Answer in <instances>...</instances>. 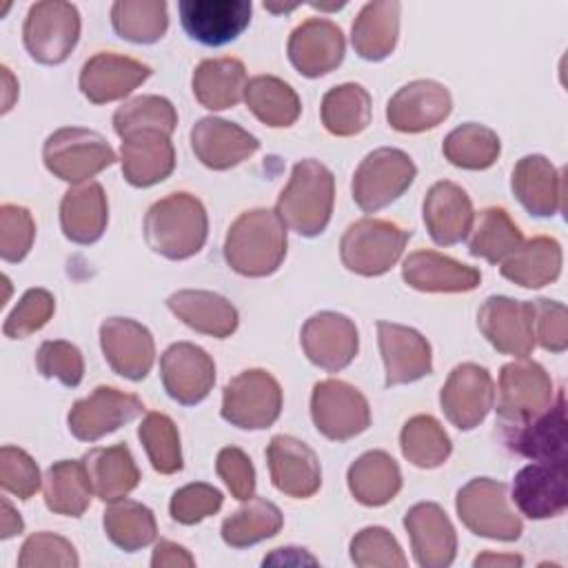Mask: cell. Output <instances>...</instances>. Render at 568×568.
<instances>
[{
	"label": "cell",
	"mask_w": 568,
	"mask_h": 568,
	"mask_svg": "<svg viewBox=\"0 0 568 568\" xmlns=\"http://www.w3.org/2000/svg\"><path fill=\"white\" fill-rule=\"evenodd\" d=\"M286 244V224L277 211L251 209L229 226L224 260L244 277H266L282 266Z\"/></svg>",
	"instance_id": "cell-1"
},
{
	"label": "cell",
	"mask_w": 568,
	"mask_h": 568,
	"mask_svg": "<svg viewBox=\"0 0 568 568\" xmlns=\"http://www.w3.org/2000/svg\"><path fill=\"white\" fill-rule=\"evenodd\" d=\"M206 235V209L195 195L184 191L153 202L144 215V242L166 260L193 257L202 251Z\"/></svg>",
	"instance_id": "cell-2"
},
{
	"label": "cell",
	"mask_w": 568,
	"mask_h": 568,
	"mask_svg": "<svg viewBox=\"0 0 568 568\" xmlns=\"http://www.w3.org/2000/svg\"><path fill=\"white\" fill-rule=\"evenodd\" d=\"M333 204L335 178L331 169L320 160L306 158L293 166L275 211L291 231L304 237H315L328 226Z\"/></svg>",
	"instance_id": "cell-3"
},
{
	"label": "cell",
	"mask_w": 568,
	"mask_h": 568,
	"mask_svg": "<svg viewBox=\"0 0 568 568\" xmlns=\"http://www.w3.org/2000/svg\"><path fill=\"white\" fill-rule=\"evenodd\" d=\"M410 231L402 229L395 222L377 220V217H362L342 235L339 242V257L342 264L364 277H377L388 273L397 260L402 257Z\"/></svg>",
	"instance_id": "cell-4"
},
{
	"label": "cell",
	"mask_w": 568,
	"mask_h": 568,
	"mask_svg": "<svg viewBox=\"0 0 568 568\" xmlns=\"http://www.w3.org/2000/svg\"><path fill=\"white\" fill-rule=\"evenodd\" d=\"M42 160L49 173L69 184H82L111 166L118 158L106 138L82 126H62L53 131L42 146Z\"/></svg>",
	"instance_id": "cell-5"
},
{
	"label": "cell",
	"mask_w": 568,
	"mask_h": 568,
	"mask_svg": "<svg viewBox=\"0 0 568 568\" xmlns=\"http://www.w3.org/2000/svg\"><path fill=\"white\" fill-rule=\"evenodd\" d=\"M457 517L477 537L515 541L521 537V519L508 506V486L490 477H475L457 490Z\"/></svg>",
	"instance_id": "cell-6"
},
{
	"label": "cell",
	"mask_w": 568,
	"mask_h": 568,
	"mask_svg": "<svg viewBox=\"0 0 568 568\" xmlns=\"http://www.w3.org/2000/svg\"><path fill=\"white\" fill-rule=\"evenodd\" d=\"M555 386L546 368L528 357L504 364L497 384L499 426H517L546 413L555 402Z\"/></svg>",
	"instance_id": "cell-7"
},
{
	"label": "cell",
	"mask_w": 568,
	"mask_h": 568,
	"mask_svg": "<svg viewBox=\"0 0 568 568\" xmlns=\"http://www.w3.org/2000/svg\"><path fill=\"white\" fill-rule=\"evenodd\" d=\"M417 175L408 153L393 146L371 151L353 175V200L364 213H377L399 200Z\"/></svg>",
	"instance_id": "cell-8"
},
{
	"label": "cell",
	"mask_w": 568,
	"mask_h": 568,
	"mask_svg": "<svg viewBox=\"0 0 568 568\" xmlns=\"http://www.w3.org/2000/svg\"><path fill=\"white\" fill-rule=\"evenodd\" d=\"M80 38L78 7L64 0H42L29 7L22 40L29 55L40 64H62Z\"/></svg>",
	"instance_id": "cell-9"
},
{
	"label": "cell",
	"mask_w": 568,
	"mask_h": 568,
	"mask_svg": "<svg viewBox=\"0 0 568 568\" xmlns=\"http://www.w3.org/2000/svg\"><path fill=\"white\" fill-rule=\"evenodd\" d=\"M282 413V386L264 368H248L235 375L222 393L220 415L231 426L262 430L277 422Z\"/></svg>",
	"instance_id": "cell-10"
},
{
	"label": "cell",
	"mask_w": 568,
	"mask_h": 568,
	"mask_svg": "<svg viewBox=\"0 0 568 568\" xmlns=\"http://www.w3.org/2000/svg\"><path fill=\"white\" fill-rule=\"evenodd\" d=\"M311 419L326 439L346 442L371 426V406L348 382L322 379L311 393Z\"/></svg>",
	"instance_id": "cell-11"
},
{
	"label": "cell",
	"mask_w": 568,
	"mask_h": 568,
	"mask_svg": "<svg viewBox=\"0 0 568 568\" xmlns=\"http://www.w3.org/2000/svg\"><path fill=\"white\" fill-rule=\"evenodd\" d=\"M439 404L455 428H477L495 404V384L490 373L473 362L457 364L442 386Z\"/></svg>",
	"instance_id": "cell-12"
},
{
	"label": "cell",
	"mask_w": 568,
	"mask_h": 568,
	"mask_svg": "<svg viewBox=\"0 0 568 568\" xmlns=\"http://www.w3.org/2000/svg\"><path fill=\"white\" fill-rule=\"evenodd\" d=\"M144 413V404L133 393H122L113 386H98L84 399H78L69 415L67 424L75 439L98 442L104 435L122 428Z\"/></svg>",
	"instance_id": "cell-13"
},
{
	"label": "cell",
	"mask_w": 568,
	"mask_h": 568,
	"mask_svg": "<svg viewBox=\"0 0 568 568\" xmlns=\"http://www.w3.org/2000/svg\"><path fill=\"white\" fill-rule=\"evenodd\" d=\"M300 344L311 364L337 373L355 359L359 333L351 317L335 311H320L304 322Z\"/></svg>",
	"instance_id": "cell-14"
},
{
	"label": "cell",
	"mask_w": 568,
	"mask_h": 568,
	"mask_svg": "<svg viewBox=\"0 0 568 568\" xmlns=\"http://www.w3.org/2000/svg\"><path fill=\"white\" fill-rule=\"evenodd\" d=\"M477 326L488 344L504 355L528 357L535 348L530 302L490 295L477 313Z\"/></svg>",
	"instance_id": "cell-15"
},
{
	"label": "cell",
	"mask_w": 568,
	"mask_h": 568,
	"mask_svg": "<svg viewBox=\"0 0 568 568\" xmlns=\"http://www.w3.org/2000/svg\"><path fill=\"white\" fill-rule=\"evenodd\" d=\"M160 377L173 402L195 406L209 397L215 384V362L204 348L191 342H175L160 357Z\"/></svg>",
	"instance_id": "cell-16"
},
{
	"label": "cell",
	"mask_w": 568,
	"mask_h": 568,
	"mask_svg": "<svg viewBox=\"0 0 568 568\" xmlns=\"http://www.w3.org/2000/svg\"><path fill=\"white\" fill-rule=\"evenodd\" d=\"M100 346L111 371L124 379L140 382L155 362L151 331L131 317H109L100 324Z\"/></svg>",
	"instance_id": "cell-17"
},
{
	"label": "cell",
	"mask_w": 568,
	"mask_h": 568,
	"mask_svg": "<svg viewBox=\"0 0 568 568\" xmlns=\"http://www.w3.org/2000/svg\"><path fill=\"white\" fill-rule=\"evenodd\" d=\"M186 36L204 47L233 42L251 22L248 0H182L178 4Z\"/></svg>",
	"instance_id": "cell-18"
},
{
	"label": "cell",
	"mask_w": 568,
	"mask_h": 568,
	"mask_svg": "<svg viewBox=\"0 0 568 568\" xmlns=\"http://www.w3.org/2000/svg\"><path fill=\"white\" fill-rule=\"evenodd\" d=\"M286 53L297 73L304 78H322L342 64L346 40L335 22L308 18L291 31Z\"/></svg>",
	"instance_id": "cell-19"
},
{
	"label": "cell",
	"mask_w": 568,
	"mask_h": 568,
	"mask_svg": "<svg viewBox=\"0 0 568 568\" xmlns=\"http://www.w3.org/2000/svg\"><path fill=\"white\" fill-rule=\"evenodd\" d=\"M453 111L450 91L435 80H413L395 91L386 104L390 129L422 133L442 124Z\"/></svg>",
	"instance_id": "cell-20"
},
{
	"label": "cell",
	"mask_w": 568,
	"mask_h": 568,
	"mask_svg": "<svg viewBox=\"0 0 568 568\" xmlns=\"http://www.w3.org/2000/svg\"><path fill=\"white\" fill-rule=\"evenodd\" d=\"M377 344L384 359V386L410 384L433 371V351L428 339L404 324L377 322Z\"/></svg>",
	"instance_id": "cell-21"
},
{
	"label": "cell",
	"mask_w": 568,
	"mask_h": 568,
	"mask_svg": "<svg viewBox=\"0 0 568 568\" xmlns=\"http://www.w3.org/2000/svg\"><path fill=\"white\" fill-rule=\"evenodd\" d=\"M273 486L293 499H308L322 486V468L315 450L291 435H275L266 446Z\"/></svg>",
	"instance_id": "cell-22"
},
{
	"label": "cell",
	"mask_w": 568,
	"mask_h": 568,
	"mask_svg": "<svg viewBox=\"0 0 568 568\" xmlns=\"http://www.w3.org/2000/svg\"><path fill=\"white\" fill-rule=\"evenodd\" d=\"M504 444L532 462H566V395L557 390L552 406L535 419L501 426Z\"/></svg>",
	"instance_id": "cell-23"
},
{
	"label": "cell",
	"mask_w": 568,
	"mask_h": 568,
	"mask_svg": "<svg viewBox=\"0 0 568 568\" xmlns=\"http://www.w3.org/2000/svg\"><path fill=\"white\" fill-rule=\"evenodd\" d=\"M513 501L528 519H550L566 510V462H532L513 479Z\"/></svg>",
	"instance_id": "cell-24"
},
{
	"label": "cell",
	"mask_w": 568,
	"mask_h": 568,
	"mask_svg": "<svg viewBox=\"0 0 568 568\" xmlns=\"http://www.w3.org/2000/svg\"><path fill=\"white\" fill-rule=\"evenodd\" d=\"M151 67L113 51H100L91 55L80 69V91L91 104H106L126 98L149 75Z\"/></svg>",
	"instance_id": "cell-25"
},
{
	"label": "cell",
	"mask_w": 568,
	"mask_h": 568,
	"mask_svg": "<svg viewBox=\"0 0 568 568\" xmlns=\"http://www.w3.org/2000/svg\"><path fill=\"white\" fill-rule=\"evenodd\" d=\"M415 561L422 568H446L457 555V532L446 510L435 501H419L404 515Z\"/></svg>",
	"instance_id": "cell-26"
},
{
	"label": "cell",
	"mask_w": 568,
	"mask_h": 568,
	"mask_svg": "<svg viewBox=\"0 0 568 568\" xmlns=\"http://www.w3.org/2000/svg\"><path fill=\"white\" fill-rule=\"evenodd\" d=\"M191 149L206 169L226 171L248 160L260 149V142L235 122L202 118L191 129Z\"/></svg>",
	"instance_id": "cell-27"
},
{
	"label": "cell",
	"mask_w": 568,
	"mask_h": 568,
	"mask_svg": "<svg viewBox=\"0 0 568 568\" xmlns=\"http://www.w3.org/2000/svg\"><path fill=\"white\" fill-rule=\"evenodd\" d=\"M120 162L124 180L135 189H146L166 180L175 169L171 135L149 129L122 138Z\"/></svg>",
	"instance_id": "cell-28"
},
{
	"label": "cell",
	"mask_w": 568,
	"mask_h": 568,
	"mask_svg": "<svg viewBox=\"0 0 568 568\" xmlns=\"http://www.w3.org/2000/svg\"><path fill=\"white\" fill-rule=\"evenodd\" d=\"M422 215L428 235L437 246H453L468 237L475 220L468 193L448 180L435 182L422 204Z\"/></svg>",
	"instance_id": "cell-29"
},
{
	"label": "cell",
	"mask_w": 568,
	"mask_h": 568,
	"mask_svg": "<svg viewBox=\"0 0 568 568\" xmlns=\"http://www.w3.org/2000/svg\"><path fill=\"white\" fill-rule=\"evenodd\" d=\"M510 189L519 204L535 217H552L564 206L561 173L546 155H524L513 169Z\"/></svg>",
	"instance_id": "cell-30"
},
{
	"label": "cell",
	"mask_w": 568,
	"mask_h": 568,
	"mask_svg": "<svg viewBox=\"0 0 568 568\" xmlns=\"http://www.w3.org/2000/svg\"><path fill=\"white\" fill-rule=\"evenodd\" d=\"M404 282L422 293H468L481 282L475 266L462 264L437 251H415L402 264Z\"/></svg>",
	"instance_id": "cell-31"
},
{
	"label": "cell",
	"mask_w": 568,
	"mask_h": 568,
	"mask_svg": "<svg viewBox=\"0 0 568 568\" xmlns=\"http://www.w3.org/2000/svg\"><path fill=\"white\" fill-rule=\"evenodd\" d=\"M169 311L189 328L202 335L224 339L235 333L240 324L237 308L213 291L202 288H182L166 297Z\"/></svg>",
	"instance_id": "cell-32"
},
{
	"label": "cell",
	"mask_w": 568,
	"mask_h": 568,
	"mask_svg": "<svg viewBox=\"0 0 568 568\" xmlns=\"http://www.w3.org/2000/svg\"><path fill=\"white\" fill-rule=\"evenodd\" d=\"M109 222V202L100 182H82L71 186L60 202V226L69 242H98Z\"/></svg>",
	"instance_id": "cell-33"
},
{
	"label": "cell",
	"mask_w": 568,
	"mask_h": 568,
	"mask_svg": "<svg viewBox=\"0 0 568 568\" xmlns=\"http://www.w3.org/2000/svg\"><path fill=\"white\" fill-rule=\"evenodd\" d=\"M399 11L402 4L397 0H375L362 7L351 27V44L359 58L379 62L395 51L399 38Z\"/></svg>",
	"instance_id": "cell-34"
},
{
	"label": "cell",
	"mask_w": 568,
	"mask_h": 568,
	"mask_svg": "<svg viewBox=\"0 0 568 568\" xmlns=\"http://www.w3.org/2000/svg\"><path fill=\"white\" fill-rule=\"evenodd\" d=\"M561 244L555 237H532L499 262L501 277L524 288H541L552 284L561 273Z\"/></svg>",
	"instance_id": "cell-35"
},
{
	"label": "cell",
	"mask_w": 568,
	"mask_h": 568,
	"mask_svg": "<svg viewBox=\"0 0 568 568\" xmlns=\"http://www.w3.org/2000/svg\"><path fill=\"white\" fill-rule=\"evenodd\" d=\"M246 69L237 58L202 60L191 78L195 100L211 111H224L244 100Z\"/></svg>",
	"instance_id": "cell-36"
},
{
	"label": "cell",
	"mask_w": 568,
	"mask_h": 568,
	"mask_svg": "<svg viewBox=\"0 0 568 568\" xmlns=\"http://www.w3.org/2000/svg\"><path fill=\"white\" fill-rule=\"evenodd\" d=\"M84 468L89 473L93 495L102 501H115L126 497L140 484L138 464L124 444L91 448L84 457Z\"/></svg>",
	"instance_id": "cell-37"
},
{
	"label": "cell",
	"mask_w": 568,
	"mask_h": 568,
	"mask_svg": "<svg viewBox=\"0 0 568 568\" xmlns=\"http://www.w3.org/2000/svg\"><path fill=\"white\" fill-rule=\"evenodd\" d=\"M346 479L351 495L371 508L388 504L402 488V470L384 450H368L359 455L348 466Z\"/></svg>",
	"instance_id": "cell-38"
},
{
	"label": "cell",
	"mask_w": 568,
	"mask_h": 568,
	"mask_svg": "<svg viewBox=\"0 0 568 568\" xmlns=\"http://www.w3.org/2000/svg\"><path fill=\"white\" fill-rule=\"evenodd\" d=\"M44 504L51 513L64 517H80L93 497V486L84 462L60 459L47 468L42 477Z\"/></svg>",
	"instance_id": "cell-39"
},
{
	"label": "cell",
	"mask_w": 568,
	"mask_h": 568,
	"mask_svg": "<svg viewBox=\"0 0 568 568\" xmlns=\"http://www.w3.org/2000/svg\"><path fill=\"white\" fill-rule=\"evenodd\" d=\"M244 102L248 111L271 129L295 124L302 113V102L295 89L275 75H255L246 82Z\"/></svg>",
	"instance_id": "cell-40"
},
{
	"label": "cell",
	"mask_w": 568,
	"mask_h": 568,
	"mask_svg": "<svg viewBox=\"0 0 568 568\" xmlns=\"http://www.w3.org/2000/svg\"><path fill=\"white\" fill-rule=\"evenodd\" d=\"M320 115L331 135L351 138L371 124L373 102L362 84L344 82L324 93Z\"/></svg>",
	"instance_id": "cell-41"
},
{
	"label": "cell",
	"mask_w": 568,
	"mask_h": 568,
	"mask_svg": "<svg viewBox=\"0 0 568 568\" xmlns=\"http://www.w3.org/2000/svg\"><path fill=\"white\" fill-rule=\"evenodd\" d=\"M524 242L519 226L510 220L506 209L488 206L479 211L468 231V253L490 264L504 262Z\"/></svg>",
	"instance_id": "cell-42"
},
{
	"label": "cell",
	"mask_w": 568,
	"mask_h": 568,
	"mask_svg": "<svg viewBox=\"0 0 568 568\" xmlns=\"http://www.w3.org/2000/svg\"><path fill=\"white\" fill-rule=\"evenodd\" d=\"M104 532L113 546L124 552H135L146 548L158 537L155 515L149 506L135 499H115L109 501L102 517Z\"/></svg>",
	"instance_id": "cell-43"
},
{
	"label": "cell",
	"mask_w": 568,
	"mask_h": 568,
	"mask_svg": "<svg viewBox=\"0 0 568 568\" xmlns=\"http://www.w3.org/2000/svg\"><path fill=\"white\" fill-rule=\"evenodd\" d=\"M282 526V510L273 501L253 495L222 521V539L231 548H248L275 537Z\"/></svg>",
	"instance_id": "cell-44"
},
{
	"label": "cell",
	"mask_w": 568,
	"mask_h": 568,
	"mask_svg": "<svg viewBox=\"0 0 568 568\" xmlns=\"http://www.w3.org/2000/svg\"><path fill=\"white\" fill-rule=\"evenodd\" d=\"M442 153L457 169L484 171L497 162L501 142L499 135L486 124L466 122L444 138Z\"/></svg>",
	"instance_id": "cell-45"
},
{
	"label": "cell",
	"mask_w": 568,
	"mask_h": 568,
	"mask_svg": "<svg viewBox=\"0 0 568 568\" xmlns=\"http://www.w3.org/2000/svg\"><path fill=\"white\" fill-rule=\"evenodd\" d=\"M113 31L135 44H153L169 29L164 0H118L111 7Z\"/></svg>",
	"instance_id": "cell-46"
},
{
	"label": "cell",
	"mask_w": 568,
	"mask_h": 568,
	"mask_svg": "<svg viewBox=\"0 0 568 568\" xmlns=\"http://www.w3.org/2000/svg\"><path fill=\"white\" fill-rule=\"evenodd\" d=\"M402 455L417 468H437L446 464L453 444L444 426L433 415L410 417L399 433Z\"/></svg>",
	"instance_id": "cell-47"
},
{
	"label": "cell",
	"mask_w": 568,
	"mask_h": 568,
	"mask_svg": "<svg viewBox=\"0 0 568 568\" xmlns=\"http://www.w3.org/2000/svg\"><path fill=\"white\" fill-rule=\"evenodd\" d=\"M178 126V111L175 106L162 95H138L126 100L113 113V131L122 138L135 131H164L173 133Z\"/></svg>",
	"instance_id": "cell-48"
},
{
	"label": "cell",
	"mask_w": 568,
	"mask_h": 568,
	"mask_svg": "<svg viewBox=\"0 0 568 568\" xmlns=\"http://www.w3.org/2000/svg\"><path fill=\"white\" fill-rule=\"evenodd\" d=\"M138 437L146 450V457L160 475H173L182 470V446L175 422L164 413H146L138 426Z\"/></svg>",
	"instance_id": "cell-49"
},
{
	"label": "cell",
	"mask_w": 568,
	"mask_h": 568,
	"mask_svg": "<svg viewBox=\"0 0 568 568\" xmlns=\"http://www.w3.org/2000/svg\"><path fill=\"white\" fill-rule=\"evenodd\" d=\"M351 561L359 568H404L399 541L382 526H366L351 539Z\"/></svg>",
	"instance_id": "cell-50"
},
{
	"label": "cell",
	"mask_w": 568,
	"mask_h": 568,
	"mask_svg": "<svg viewBox=\"0 0 568 568\" xmlns=\"http://www.w3.org/2000/svg\"><path fill=\"white\" fill-rule=\"evenodd\" d=\"M78 564L80 559L73 544L49 530L27 537L18 555L20 568H75Z\"/></svg>",
	"instance_id": "cell-51"
},
{
	"label": "cell",
	"mask_w": 568,
	"mask_h": 568,
	"mask_svg": "<svg viewBox=\"0 0 568 568\" xmlns=\"http://www.w3.org/2000/svg\"><path fill=\"white\" fill-rule=\"evenodd\" d=\"M55 311V297L47 288H29L7 315L2 333L9 339H24L40 331Z\"/></svg>",
	"instance_id": "cell-52"
},
{
	"label": "cell",
	"mask_w": 568,
	"mask_h": 568,
	"mask_svg": "<svg viewBox=\"0 0 568 568\" xmlns=\"http://www.w3.org/2000/svg\"><path fill=\"white\" fill-rule=\"evenodd\" d=\"M36 366L42 377L58 379L69 388H75L84 377V359L80 348L64 339L42 342L36 353Z\"/></svg>",
	"instance_id": "cell-53"
},
{
	"label": "cell",
	"mask_w": 568,
	"mask_h": 568,
	"mask_svg": "<svg viewBox=\"0 0 568 568\" xmlns=\"http://www.w3.org/2000/svg\"><path fill=\"white\" fill-rule=\"evenodd\" d=\"M36 222L20 204L0 206V255L4 262H22L33 246Z\"/></svg>",
	"instance_id": "cell-54"
},
{
	"label": "cell",
	"mask_w": 568,
	"mask_h": 568,
	"mask_svg": "<svg viewBox=\"0 0 568 568\" xmlns=\"http://www.w3.org/2000/svg\"><path fill=\"white\" fill-rule=\"evenodd\" d=\"M222 501H224V497L215 486L195 481V484H186L173 493L169 513H171L173 521L193 526V524H200L202 519L215 515L222 508Z\"/></svg>",
	"instance_id": "cell-55"
},
{
	"label": "cell",
	"mask_w": 568,
	"mask_h": 568,
	"mask_svg": "<svg viewBox=\"0 0 568 568\" xmlns=\"http://www.w3.org/2000/svg\"><path fill=\"white\" fill-rule=\"evenodd\" d=\"M40 468L33 457L16 446L0 448V484L18 499H31L40 488Z\"/></svg>",
	"instance_id": "cell-56"
},
{
	"label": "cell",
	"mask_w": 568,
	"mask_h": 568,
	"mask_svg": "<svg viewBox=\"0 0 568 568\" xmlns=\"http://www.w3.org/2000/svg\"><path fill=\"white\" fill-rule=\"evenodd\" d=\"M532 306V333L535 344L550 353H564L568 346V311L555 300H535Z\"/></svg>",
	"instance_id": "cell-57"
},
{
	"label": "cell",
	"mask_w": 568,
	"mask_h": 568,
	"mask_svg": "<svg viewBox=\"0 0 568 568\" xmlns=\"http://www.w3.org/2000/svg\"><path fill=\"white\" fill-rule=\"evenodd\" d=\"M215 470L235 499L246 501L255 495V468L251 464V457L242 448H222L215 459Z\"/></svg>",
	"instance_id": "cell-58"
},
{
	"label": "cell",
	"mask_w": 568,
	"mask_h": 568,
	"mask_svg": "<svg viewBox=\"0 0 568 568\" xmlns=\"http://www.w3.org/2000/svg\"><path fill=\"white\" fill-rule=\"evenodd\" d=\"M151 566L153 568H180V566H195V559L191 557V552L180 546L173 544L169 539H162L155 544L153 557H151Z\"/></svg>",
	"instance_id": "cell-59"
},
{
	"label": "cell",
	"mask_w": 568,
	"mask_h": 568,
	"mask_svg": "<svg viewBox=\"0 0 568 568\" xmlns=\"http://www.w3.org/2000/svg\"><path fill=\"white\" fill-rule=\"evenodd\" d=\"M24 530V521L18 510L9 504L7 497L0 501V539H11Z\"/></svg>",
	"instance_id": "cell-60"
},
{
	"label": "cell",
	"mask_w": 568,
	"mask_h": 568,
	"mask_svg": "<svg viewBox=\"0 0 568 568\" xmlns=\"http://www.w3.org/2000/svg\"><path fill=\"white\" fill-rule=\"evenodd\" d=\"M266 564H317L315 557L306 555L304 548H275L273 555L264 557Z\"/></svg>",
	"instance_id": "cell-61"
},
{
	"label": "cell",
	"mask_w": 568,
	"mask_h": 568,
	"mask_svg": "<svg viewBox=\"0 0 568 568\" xmlns=\"http://www.w3.org/2000/svg\"><path fill=\"white\" fill-rule=\"evenodd\" d=\"M477 568L479 566H521L524 559L519 555H493V552H484L473 561Z\"/></svg>",
	"instance_id": "cell-62"
},
{
	"label": "cell",
	"mask_w": 568,
	"mask_h": 568,
	"mask_svg": "<svg viewBox=\"0 0 568 568\" xmlns=\"http://www.w3.org/2000/svg\"><path fill=\"white\" fill-rule=\"evenodd\" d=\"M2 71V87H4V102H2V113H9L13 106V98L18 95V84L11 75V71L7 67L0 69Z\"/></svg>",
	"instance_id": "cell-63"
}]
</instances>
